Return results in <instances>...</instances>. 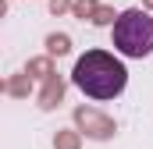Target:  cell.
Instances as JSON below:
<instances>
[{
	"mask_svg": "<svg viewBox=\"0 0 153 149\" xmlns=\"http://www.w3.org/2000/svg\"><path fill=\"white\" fill-rule=\"evenodd\" d=\"M71 82L85 96H93V100H114L128 85V71H125V64L114 53H107V50H85L78 57L75 71H71Z\"/></svg>",
	"mask_w": 153,
	"mask_h": 149,
	"instance_id": "1",
	"label": "cell"
},
{
	"mask_svg": "<svg viewBox=\"0 0 153 149\" xmlns=\"http://www.w3.org/2000/svg\"><path fill=\"white\" fill-rule=\"evenodd\" d=\"M114 46L121 57H146L153 53V18L132 7L114 21Z\"/></svg>",
	"mask_w": 153,
	"mask_h": 149,
	"instance_id": "2",
	"label": "cell"
}]
</instances>
